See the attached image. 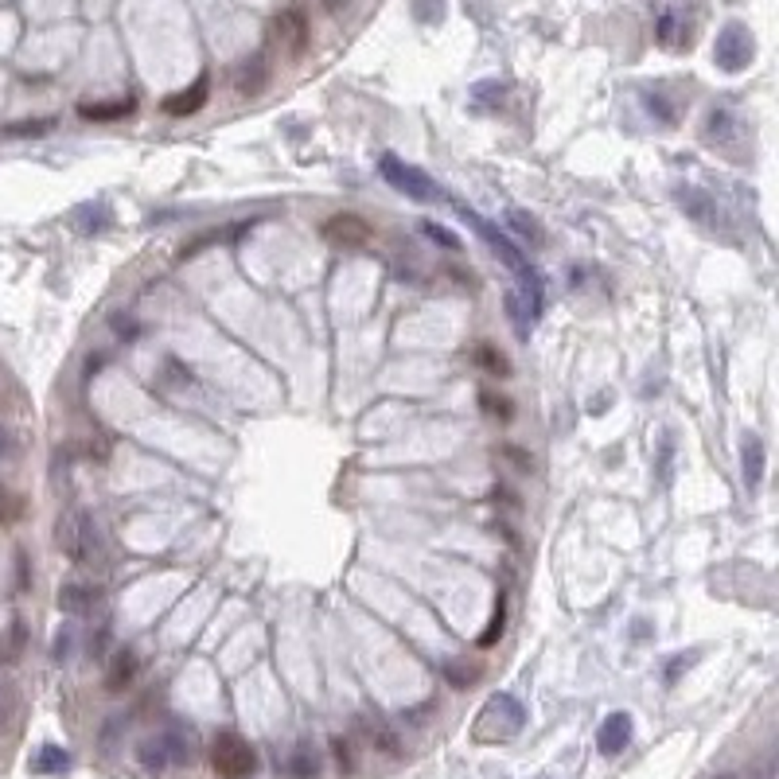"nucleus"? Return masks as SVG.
Instances as JSON below:
<instances>
[{"label":"nucleus","mask_w":779,"mask_h":779,"mask_svg":"<svg viewBox=\"0 0 779 779\" xmlns=\"http://www.w3.org/2000/svg\"><path fill=\"white\" fill-rule=\"evenodd\" d=\"M502 627H507V596H499V600H495V616H491V624H487V631L479 635V643H476V647H483V650L495 647V643H499V635H502Z\"/></svg>","instance_id":"17"},{"label":"nucleus","mask_w":779,"mask_h":779,"mask_svg":"<svg viewBox=\"0 0 779 779\" xmlns=\"http://www.w3.org/2000/svg\"><path fill=\"white\" fill-rule=\"evenodd\" d=\"M502 452H507V456H510V464H515L518 471H530V460H526V452H522V448L510 445V448H502Z\"/></svg>","instance_id":"27"},{"label":"nucleus","mask_w":779,"mask_h":779,"mask_svg":"<svg viewBox=\"0 0 779 779\" xmlns=\"http://www.w3.org/2000/svg\"><path fill=\"white\" fill-rule=\"evenodd\" d=\"M136 110V97H113V102H82L78 105V113L86 117V121H121V117H129Z\"/></svg>","instance_id":"10"},{"label":"nucleus","mask_w":779,"mask_h":779,"mask_svg":"<svg viewBox=\"0 0 779 779\" xmlns=\"http://www.w3.org/2000/svg\"><path fill=\"white\" fill-rule=\"evenodd\" d=\"M382 175H386V183L393 187V191H401V195H409V199H417V203H432V199H445V191H440L437 183L429 180L421 167H413V164H406V160H398V156H382Z\"/></svg>","instance_id":"4"},{"label":"nucleus","mask_w":779,"mask_h":779,"mask_svg":"<svg viewBox=\"0 0 779 779\" xmlns=\"http://www.w3.org/2000/svg\"><path fill=\"white\" fill-rule=\"evenodd\" d=\"M66 650H71V631H63V635L55 639V658H66Z\"/></svg>","instance_id":"28"},{"label":"nucleus","mask_w":779,"mask_h":779,"mask_svg":"<svg viewBox=\"0 0 779 779\" xmlns=\"http://www.w3.org/2000/svg\"><path fill=\"white\" fill-rule=\"evenodd\" d=\"M421 230H425L432 242H440V245H445V250H460V238H456V234H452V230H445V226L425 222V226H421Z\"/></svg>","instance_id":"23"},{"label":"nucleus","mask_w":779,"mask_h":779,"mask_svg":"<svg viewBox=\"0 0 779 779\" xmlns=\"http://www.w3.org/2000/svg\"><path fill=\"white\" fill-rule=\"evenodd\" d=\"M522 725H526V709L510 694H495V697H487V705H483L476 717V741H483V744L510 741V736L522 733Z\"/></svg>","instance_id":"2"},{"label":"nucleus","mask_w":779,"mask_h":779,"mask_svg":"<svg viewBox=\"0 0 779 779\" xmlns=\"http://www.w3.org/2000/svg\"><path fill=\"white\" fill-rule=\"evenodd\" d=\"M55 121H24V125H8V136H39L47 133Z\"/></svg>","instance_id":"24"},{"label":"nucleus","mask_w":779,"mask_h":779,"mask_svg":"<svg viewBox=\"0 0 779 779\" xmlns=\"http://www.w3.org/2000/svg\"><path fill=\"white\" fill-rule=\"evenodd\" d=\"M689 663H694V655H689V658H686V655H678L674 663L666 666V682H678V674H682V670H686Z\"/></svg>","instance_id":"26"},{"label":"nucleus","mask_w":779,"mask_h":779,"mask_svg":"<svg viewBox=\"0 0 779 779\" xmlns=\"http://www.w3.org/2000/svg\"><path fill=\"white\" fill-rule=\"evenodd\" d=\"M211 767L219 779H250L258 772V752L238 733H222L211 744Z\"/></svg>","instance_id":"3"},{"label":"nucleus","mask_w":779,"mask_h":779,"mask_svg":"<svg viewBox=\"0 0 779 779\" xmlns=\"http://www.w3.org/2000/svg\"><path fill=\"white\" fill-rule=\"evenodd\" d=\"M315 772H320V760H315V752L312 748H297L292 752V760H289V775L292 779H315Z\"/></svg>","instance_id":"16"},{"label":"nucleus","mask_w":779,"mask_h":779,"mask_svg":"<svg viewBox=\"0 0 779 779\" xmlns=\"http://www.w3.org/2000/svg\"><path fill=\"white\" fill-rule=\"evenodd\" d=\"M206 94H211V86H206V78H199V82L191 86V90H180L172 97H164V113L167 117H187V113H199L206 105Z\"/></svg>","instance_id":"9"},{"label":"nucleus","mask_w":779,"mask_h":779,"mask_svg":"<svg viewBox=\"0 0 779 779\" xmlns=\"http://www.w3.org/2000/svg\"><path fill=\"white\" fill-rule=\"evenodd\" d=\"M479 406H483V413H491V417H499V421L515 417V406H510L507 398H499V393H491V390L479 393Z\"/></svg>","instance_id":"19"},{"label":"nucleus","mask_w":779,"mask_h":779,"mask_svg":"<svg viewBox=\"0 0 779 779\" xmlns=\"http://www.w3.org/2000/svg\"><path fill=\"white\" fill-rule=\"evenodd\" d=\"M136 760H141V767L149 775H160L172 764L191 760V748H183V741L175 733H164V736H149V741H141V748H136Z\"/></svg>","instance_id":"5"},{"label":"nucleus","mask_w":779,"mask_h":779,"mask_svg":"<svg viewBox=\"0 0 779 779\" xmlns=\"http://www.w3.org/2000/svg\"><path fill=\"white\" fill-rule=\"evenodd\" d=\"M460 214H464V219H468V222H471V226H476V230L483 234V242H487L491 250H495L499 258L510 265V273H515V277H518L522 292H526V304H530V312L538 315V312H541V277H538L534 269H530V261L522 258V253L515 250V245H510V238H507V234H499L495 226H491L487 219H479L476 211H468V206H460Z\"/></svg>","instance_id":"1"},{"label":"nucleus","mask_w":779,"mask_h":779,"mask_svg":"<svg viewBox=\"0 0 779 779\" xmlns=\"http://www.w3.org/2000/svg\"><path fill=\"white\" fill-rule=\"evenodd\" d=\"M476 359H479V367H483V370H491V374H510L507 354L495 351L491 343H479V347H476Z\"/></svg>","instance_id":"18"},{"label":"nucleus","mask_w":779,"mask_h":779,"mask_svg":"<svg viewBox=\"0 0 779 779\" xmlns=\"http://www.w3.org/2000/svg\"><path fill=\"white\" fill-rule=\"evenodd\" d=\"M331 748H335V760H339V767H343V772H354V756H351V744H347V741H335Z\"/></svg>","instance_id":"25"},{"label":"nucleus","mask_w":779,"mask_h":779,"mask_svg":"<svg viewBox=\"0 0 779 779\" xmlns=\"http://www.w3.org/2000/svg\"><path fill=\"white\" fill-rule=\"evenodd\" d=\"M19 515H24V499L12 495V491L0 483V526H4V522H16Z\"/></svg>","instance_id":"20"},{"label":"nucleus","mask_w":779,"mask_h":779,"mask_svg":"<svg viewBox=\"0 0 779 779\" xmlns=\"http://www.w3.org/2000/svg\"><path fill=\"white\" fill-rule=\"evenodd\" d=\"M741 456H744V483H748V491H756L764 483V440L760 437H744L741 440Z\"/></svg>","instance_id":"12"},{"label":"nucleus","mask_w":779,"mask_h":779,"mask_svg":"<svg viewBox=\"0 0 779 779\" xmlns=\"http://www.w3.org/2000/svg\"><path fill=\"white\" fill-rule=\"evenodd\" d=\"M90 604H94V588H86V585H66V588H58V608H63V612L86 616V612H90Z\"/></svg>","instance_id":"15"},{"label":"nucleus","mask_w":779,"mask_h":779,"mask_svg":"<svg viewBox=\"0 0 779 779\" xmlns=\"http://www.w3.org/2000/svg\"><path fill=\"white\" fill-rule=\"evenodd\" d=\"M713 58H717V66H721V71H744L748 58H752V35H748L741 24H728L725 32L717 35Z\"/></svg>","instance_id":"7"},{"label":"nucleus","mask_w":779,"mask_h":779,"mask_svg":"<svg viewBox=\"0 0 779 779\" xmlns=\"http://www.w3.org/2000/svg\"><path fill=\"white\" fill-rule=\"evenodd\" d=\"M445 674H448V682L456 686V689H464V686H471L479 678V666H464V663H448L445 666Z\"/></svg>","instance_id":"22"},{"label":"nucleus","mask_w":779,"mask_h":779,"mask_svg":"<svg viewBox=\"0 0 779 779\" xmlns=\"http://www.w3.org/2000/svg\"><path fill=\"white\" fill-rule=\"evenodd\" d=\"M8 452H12V437H8V432H4V429H0V460H4V456H8Z\"/></svg>","instance_id":"29"},{"label":"nucleus","mask_w":779,"mask_h":779,"mask_svg":"<svg viewBox=\"0 0 779 779\" xmlns=\"http://www.w3.org/2000/svg\"><path fill=\"white\" fill-rule=\"evenodd\" d=\"M71 767V752L58 744H43L39 752L32 756V772L35 775H63Z\"/></svg>","instance_id":"13"},{"label":"nucleus","mask_w":779,"mask_h":779,"mask_svg":"<svg viewBox=\"0 0 779 779\" xmlns=\"http://www.w3.org/2000/svg\"><path fill=\"white\" fill-rule=\"evenodd\" d=\"M277 32L289 39V51L300 55L304 43H308V19H304V8H289V12L277 16Z\"/></svg>","instance_id":"11"},{"label":"nucleus","mask_w":779,"mask_h":779,"mask_svg":"<svg viewBox=\"0 0 779 779\" xmlns=\"http://www.w3.org/2000/svg\"><path fill=\"white\" fill-rule=\"evenodd\" d=\"M631 744V717L627 713H608L604 725L596 733V748L600 756H619Z\"/></svg>","instance_id":"8"},{"label":"nucleus","mask_w":779,"mask_h":779,"mask_svg":"<svg viewBox=\"0 0 779 779\" xmlns=\"http://www.w3.org/2000/svg\"><path fill=\"white\" fill-rule=\"evenodd\" d=\"M717 779H733V775H717Z\"/></svg>","instance_id":"30"},{"label":"nucleus","mask_w":779,"mask_h":779,"mask_svg":"<svg viewBox=\"0 0 779 779\" xmlns=\"http://www.w3.org/2000/svg\"><path fill=\"white\" fill-rule=\"evenodd\" d=\"M19 650H24V624H12V631L0 639V663H12Z\"/></svg>","instance_id":"21"},{"label":"nucleus","mask_w":779,"mask_h":779,"mask_svg":"<svg viewBox=\"0 0 779 779\" xmlns=\"http://www.w3.org/2000/svg\"><path fill=\"white\" fill-rule=\"evenodd\" d=\"M320 238L339 245V250H359V245H367L374 238V226L367 219H359V214L343 211V214H331V219H323L320 226Z\"/></svg>","instance_id":"6"},{"label":"nucleus","mask_w":779,"mask_h":779,"mask_svg":"<svg viewBox=\"0 0 779 779\" xmlns=\"http://www.w3.org/2000/svg\"><path fill=\"white\" fill-rule=\"evenodd\" d=\"M133 678H136V655H133V650H121V655L113 658V666H110L105 689H110V694H121V689L129 686Z\"/></svg>","instance_id":"14"}]
</instances>
